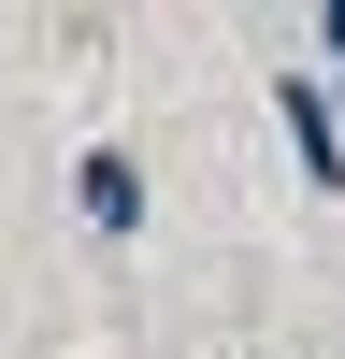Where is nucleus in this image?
I'll return each instance as SVG.
<instances>
[{
  "instance_id": "obj_1",
  "label": "nucleus",
  "mask_w": 345,
  "mask_h": 359,
  "mask_svg": "<svg viewBox=\"0 0 345 359\" xmlns=\"http://www.w3.org/2000/svg\"><path fill=\"white\" fill-rule=\"evenodd\" d=\"M273 130H288V158H302V187H345V115H331L316 72H273Z\"/></svg>"
},
{
  "instance_id": "obj_2",
  "label": "nucleus",
  "mask_w": 345,
  "mask_h": 359,
  "mask_svg": "<svg viewBox=\"0 0 345 359\" xmlns=\"http://www.w3.org/2000/svg\"><path fill=\"white\" fill-rule=\"evenodd\" d=\"M72 201H86V230H115V245L144 230V172L130 158H72Z\"/></svg>"
},
{
  "instance_id": "obj_3",
  "label": "nucleus",
  "mask_w": 345,
  "mask_h": 359,
  "mask_svg": "<svg viewBox=\"0 0 345 359\" xmlns=\"http://www.w3.org/2000/svg\"><path fill=\"white\" fill-rule=\"evenodd\" d=\"M316 43H331V57H345V0H331V15H316Z\"/></svg>"
}]
</instances>
